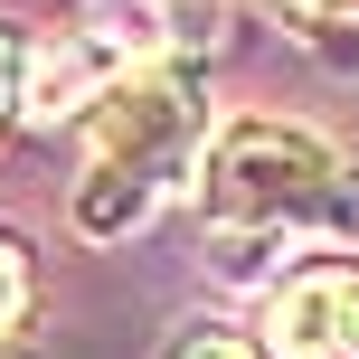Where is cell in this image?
<instances>
[{
  "label": "cell",
  "instance_id": "obj_1",
  "mask_svg": "<svg viewBox=\"0 0 359 359\" xmlns=\"http://www.w3.org/2000/svg\"><path fill=\"white\" fill-rule=\"evenodd\" d=\"M217 274H255L284 236H359V170L303 123H236L208 151Z\"/></svg>",
  "mask_w": 359,
  "mask_h": 359
},
{
  "label": "cell",
  "instance_id": "obj_2",
  "mask_svg": "<svg viewBox=\"0 0 359 359\" xmlns=\"http://www.w3.org/2000/svg\"><path fill=\"white\" fill-rule=\"evenodd\" d=\"M198 133H208V104H198V76L170 67V57H142L123 67L104 95H95V133H86V170H76V227L86 236H133L170 208V189L198 161Z\"/></svg>",
  "mask_w": 359,
  "mask_h": 359
},
{
  "label": "cell",
  "instance_id": "obj_3",
  "mask_svg": "<svg viewBox=\"0 0 359 359\" xmlns=\"http://www.w3.org/2000/svg\"><path fill=\"white\" fill-rule=\"evenodd\" d=\"M274 359H359V265H303L265 303Z\"/></svg>",
  "mask_w": 359,
  "mask_h": 359
},
{
  "label": "cell",
  "instance_id": "obj_4",
  "mask_svg": "<svg viewBox=\"0 0 359 359\" xmlns=\"http://www.w3.org/2000/svg\"><path fill=\"white\" fill-rule=\"evenodd\" d=\"M170 359H265V350H255V341H236V331H189Z\"/></svg>",
  "mask_w": 359,
  "mask_h": 359
},
{
  "label": "cell",
  "instance_id": "obj_5",
  "mask_svg": "<svg viewBox=\"0 0 359 359\" xmlns=\"http://www.w3.org/2000/svg\"><path fill=\"white\" fill-rule=\"evenodd\" d=\"M19 303H29V265H19V246L0 236V331L19 322Z\"/></svg>",
  "mask_w": 359,
  "mask_h": 359
},
{
  "label": "cell",
  "instance_id": "obj_6",
  "mask_svg": "<svg viewBox=\"0 0 359 359\" xmlns=\"http://www.w3.org/2000/svg\"><path fill=\"white\" fill-rule=\"evenodd\" d=\"M284 29H303V38H322V0H265Z\"/></svg>",
  "mask_w": 359,
  "mask_h": 359
},
{
  "label": "cell",
  "instance_id": "obj_7",
  "mask_svg": "<svg viewBox=\"0 0 359 359\" xmlns=\"http://www.w3.org/2000/svg\"><path fill=\"white\" fill-rule=\"evenodd\" d=\"M19 67H29V57H19V38L0 29V114H10V95H19Z\"/></svg>",
  "mask_w": 359,
  "mask_h": 359
}]
</instances>
